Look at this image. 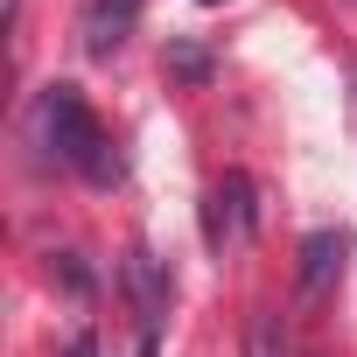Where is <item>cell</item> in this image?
Wrapping results in <instances>:
<instances>
[{
	"label": "cell",
	"instance_id": "1",
	"mask_svg": "<svg viewBox=\"0 0 357 357\" xmlns=\"http://www.w3.org/2000/svg\"><path fill=\"white\" fill-rule=\"evenodd\" d=\"M29 126H36V140L50 147V161L91 175V183H119V154H112V140H105V126H98V112L84 105L77 84H43Z\"/></svg>",
	"mask_w": 357,
	"mask_h": 357
},
{
	"label": "cell",
	"instance_id": "2",
	"mask_svg": "<svg viewBox=\"0 0 357 357\" xmlns=\"http://www.w3.org/2000/svg\"><path fill=\"white\" fill-rule=\"evenodd\" d=\"M252 231H259V190H252L245 168H225L204 190V245L211 252H245Z\"/></svg>",
	"mask_w": 357,
	"mask_h": 357
},
{
	"label": "cell",
	"instance_id": "3",
	"mask_svg": "<svg viewBox=\"0 0 357 357\" xmlns=\"http://www.w3.org/2000/svg\"><path fill=\"white\" fill-rule=\"evenodd\" d=\"M133 22H140V0H84V22H77V36H84V56H119V43L133 36Z\"/></svg>",
	"mask_w": 357,
	"mask_h": 357
},
{
	"label": "cell",
	"instance_id": "4",
	"mask_svg": "<svg viewBox=\"0 0 357 357\" xmlns=\"http://www.w3.org/2000/svg\"><path fill=\"white\" fill-rule=\"evenodd\" d=\"M336 266H343V231H315L301 245V294H322Z\"/></svg>",
	"mask_w": 357,
	"mask_h": 357
},
{
	"label": "cell",
	"instance_id": "5",
	"mask_svg": "<svg viewBox=\"0 0 357 357\" xmlns=\"http://www.w3.org/2000/svg\"><path fill=\"white\" fill-rule=\"evenodd\" d=\"M245 357H287V350H280V322H273L266 308H259L252 329H245Z\"/></svg>",
	"mask_w": 357,
	"mask_h": 357
},
{
	"label": "cell",
	"instance_id": "6",
	"mask_svg": "<svg viewBox=\"0 0 357 357\" xmlns=\"http://www.w3.org/2000/svg\"><path fill=\"white\" fill-rule=\"evenodd\" d=\"M70 357H98V343H91V336H77V343H70Z\"/></svg>",
	"mask_w": 357,
	"mask_h": 357
},
{
	"label": "cell",
	"instance_id": "7",
	"mask_svg": "<svg viewBox=\"0 0 357 357\" xmlns=\"http://www.w3.org/2000/svg\"><path fill=\"white\" fill-rule=\"evenodd\" d=\"M197 8H225V0H197Z\"/></svg>",
	"mask_w": 357,
	"mask_h": 357
}]
</instances>
